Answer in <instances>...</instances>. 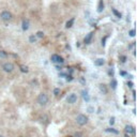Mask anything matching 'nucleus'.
Masks as SVG:
<instances>
[{
    "instance_id": "1",
    "label": "nucleus",
    "mask_w": 137,
    "mask_h": 137,
    "mask_svg": "<svg viewBox=\"0 0 137 137\" xmlns=\"http://www.w3.org/2000/svg\"><path fill=\"white\" fill-rule=\"evenodd\" d=\"M48 101H49V97L45 92H41L38 95V97H36V102H38V104L40 106H46L48 104Z\"/></svg>"
},
{
    "instance_id": "2",
    "label": "nucleus",
    "mask_w": 137,
    "mask_h": 137,
    "mask_svg": "<svg viewBox=\"0 0 137 137\" xmlns=\"http://www.w3.org/2000/svg\"><path fill=\"white\" fill-rule=\"evenodd\" d=\"M75 121H76V123L79 125V126H85L87 123L89 122V118H88V116L84 115V114H79V115L76 117Z\"/></svg>"
},
{
    "instance_id": "3",
    "label": "nucleus",
    "mask_w": 137,
    "mask_h": 137,
    "mask_svg": "<svg viewBox=\"0 0 137 137\" xmlns=\"http://www.w3.org/2000/svg\"><path fill=\"white\" fill-rule=\"evenodd\" d=\"M0 18H1L3 22H10V20L13 18V15H12V13L11 12L4 10V11H2V12L0 13Z\"/></svg>"
},
{
    "instance_id": "4",
    "label": "nucleus",
    "mask_w": 137,
    "mask_h": 137,
    "mask_svg": "<svg viewBox=\"0 0 137 137\" xmlns=\"http://www.w3.org/2000/svg\"><path fill=\"white\" fill-rule=\"evenodd\" d=\"M14 68H15V67H14V64H13L12 62H4L3 64H2V70L4 71L6 73H12L13 71H14Z\"/></svg>"
},
{
    "instance_id": "5",
    "label": "nucleus",
    "mask_w": 137,
    "mask_h": 137,
    "mask_svg": "<svg viewBox=\"0 0 137 137\" xmlns=\"http://www.w3.org/2000/svg\"><path fill=\"white\" fill-rule=\"evenodd\" d=\"M124 133L127 135H134L135 134V126L132 124H126L124 126Z\"/></svg>"
},
{
    "instance_id": "6",
    "label": "nucleus",
    "mask_w": 137,
    "mask_h": 137,
    "mask_svg": "<svg viewBox=\"0 0 137 137\" xmlns=\"http://www.w3.org/2000/svg\"><path fill=\"white\" fill-rule=\"evenodd\" d=\"M77 99H78V97H77L76 93H71V94L68 95L67 102L68 104H75V103L77 102Z\"/></svg>"
},
{
    "instance_id": "7",
    "label": "nucleus",
    "mask_w": 137,
    "mask_h": 137,
    "mask_svg": "<svg viewBox=\"0 0 137 137\" xmlns=\"http://www.w3.org/2000/svg\"><path fill=\"white\" fill-rule=\"evenodd\" d=\"M93 34H94V32L93 31H90L88 34H86L85 39H84V43H85L86 45H89L91 43V41H92V38H93Z\"/></svg>"
},
{
    "instance_id": "8",
    "label": "nucleus",
    "mask_w": 137,
    "mask_h": 137,
    "mask_svg": "<svg viewBox=\"0 0 137 137\" xmlns=\"http://www.w3.org/2000/svg\"><path fill=\"white\" fill-rule=\"evenodd\" d=\"M105 9V3H104V0H100L99 4H97V13H102Z\"/></svg>"
},
{
    "instance_id": "9",
    "label": "nucleus",
    "mask_w": 137,
    "mask_h": 137,
    "mask_svg": "<svg viewBox=\"0 0 137 137\" xmlns=\"http://www.w3.org/2000/svg\"><path fill=\"white\" fill-rule=\"evenodd\" d=\"M29 27H30V23H29L28 19H24L23 20V24H22V29L24 31H27L29 29Z\"/></svg>"
},
{
    "instance_id": "10",
    "label": "nucleus",
    "mask_w": 137,
    "mask_h": 137,
    "mask_svg": "<svg viewBox=\"0 0 137 137\" xmlns=\"http://www.w3.org/2000/svg\"><path fill=\"white\" fill-rule=\"evenodd\" d=\"M99 89H100V91H101V93H103V94H107V92H108V88H107V86L105 85V84H100Z\"/></svg>"
},
{
    "instance_id": "11",
    "label": "nucleus",
    "mask_w": 137,
    "mask_h": 137,
    "mask_svg": "<svg viewBox=\"0 0 137 137\" xmlns=\"http://www.w3.org/2000/svg\"><path fill=\"white\" fill-rule=\"evenodd\" d=\"M104 64H105V60L103 58H97L94 60V65H97V67H103Z\"/></svg>"
},
{
    "instance_id": "12",
    "label": "nucleus",
    "mask_w": 137,
    "mask_h": 137,
    "mask_svg": "<svg viewBox=\"0 0 137 137\" xmlns=\"http://www.w3.org/2000/svg\"><path fill=\"white\" fill-rule=\"evenodd\" d=\"M81 97H83L84 101H86L87 103L90 101V97H89V93H88V91H87V90H83V91H81Z\"/></svg>"
},
{
    "instance_id": "13",
    "label": "nucleus",
    "mask_w": 137,
    "mask_h": 137,
    "mask_svg": "<svg viewBox=\"0 0 137 137\" xmlns=\"http://www.w3.org/2000/svg\"><path fill=\"white\" fill-rule=\"evenodd\" d=\"M74 22H75V18L74 17H72L71 19H68V22H67V24H65V28H72L73 27V25H74Z\"/></svg>"
},
{
    "instance_id": "14",
    "label": "nucleus",
    "mask_w": 137,
    "mask_h": 137,
    "mask_svg": "<svg viewBox=\"0 0 137 137\" xmlns=\"http://www.w3.org/2000/svg\"><path fill=\"white\" fill-rule=\"evenodd\" d=\"M19 71L22 73H28L29 72V68L27 67V65H25V64H20L19 65Z\"/></svg>"
},
{
    "instance_id": "15",
    "label": "nucleus",
    "mask_w": 137,
    "mask_h": 137,
    "mask_svg": "<svg viewBox=\"0 0 137 137\" xmlns=\"http://www.w3.org/2000/svg\"><path fill=\"white\" fill-rule=\"evenodd\" d=\"M117 86H118L117 80H116L115 78H113L110 80V87H111V89H113V90H116V89H117Z\"/></svg>"
},
{
    "instance_id": "16",
    "label": "nucleus",
    "mask_w": 137,
    "mask_h": 137,
    "mask_svg": "<svg viewBox=\"0 0 137 137\" xmlns=\"http://www.w3.org/2000/svg\"><path fill=\"white\" fill-rule=\"evenodd\" d=\"M58 57H59V55H57V54L51 55V61L52 63H57V60H58Z\"/></svg>"
},
{
    "instance_id": "17",
    "label": "nucleus",
    "mask_w": 137,
    "mask_h": 137,
    "mask_svg": "<svg viewBox=\"0 0 137 137\" xmlns=\"http://www.w3.org/2000/svg\"><path fill=\"white\" fill-rule=\"evenodd\" d=\"M111 12H113L114 13V14H115V16L116 17H118V18H121V16H122V15H121V13L119 12V11H117V10H116V9H111Z\"/></svg>"
},
{
    "instance_id": "18",
    "label": "nucleus",
    "mask_w": 137,
    "mask_h": 137,
    "mask_svg": "<svg viewBox=\"0 0 137 137\" xmlns=\"http://www.w3.org/2000/svg\"><path fill=\"white\" fill-rule=\"evenodd\" d=\"M106 132H109V133H113V134H116V135H118L119 134V131H117V130H115L114 127H109V129L106 130Z\"/></svg>"
},
{
    "instance_id": "19",
    "label": "nucleus",
    "mask_w": 137,
    "mask_h": 137,
    "mask_svg": "<svg viewBox=\"0 0 137 137\" xmlns=\"http://www.w3.org/2000/svg\"><path fill=\"white\" fill-rule=\"evenodd\" d=\"M34 35L36 36V39H38V38L39 39H43V38H44V32H43V31H38Z\"/></svg>"
},
{
    "instance_id": "20",
    "label": "nucleus",
    "mask_w": 137,
    "mask_h": 137,
    "mask_svg": "<svg viewBox=\"0 0 137 137\" xmlns=\"http://www.w3.org/2000/svg\"><path fill=\"white\" fill-rule=\"evenodd\" d=\"M29 42L32 43V44H33V43H35V42H36V36L34 35V34H31V35L29 36Z\"/></svg>"
},
{
    "instance_id": "21",
    "label": "nucleus",
    "mask_w": 137,
    "mask_h": 137,
    "mask_svg": "<svg viewBox=\"0 0 137 137\" xmlns=\"http://www.w3.org/2000/svg\"><path fill=\"white\" fill-rule=\"evenodd\" d=\"M60 93H61L60 88H55V89H54V95H55V97H58Z\"/></svg>"
},
{
    "instance_id": "22",
    "label": "nucleus",
    "mask_w": 137,
    "mask_h": 137,
    "mask_svg": "<svg viewBox=\"0 0 137 137\" xmlns=\"http://www.w3.org/2000/svg\"><path fill=\"white\" fill-rule=\"evenodd\" d=\"M8 57V52L6 51H0V58H6Z\"/></svg>"
},
{
    "instance_id": "23",
    "label": "nucleus",
    "mask_w": 137,
    "mask_h": 137,
    "mask_svg": "<svg viewBox=\"0 0 137 137\" xmlns=\"http://www.w3.org/2000/svg\"><path fill=\"white\" fill-rule=\"evenodd\" d=\"M57 63H58V64H63V63H64V59H63L61 56H59L58 60H57Z\"/></svg>"
},
{
    "instance_id": "24",
    "label": "nucleus",
    "mask_w": 137,
    "mask_h": 137,
    "mask_svg": "<svg viewBox=\"0 0 137 137\" xmlns=\"http://www.w3.org/2000/svg\"><path fill=\"white\" fill-rule=\"evenodd\" d=\"M65 79H67L68 83H70V81H72L73 79H74V77H73V75H68V76L65 77Z\"/></svg>"
},
{
    "instance_id": "25",
    "label": "nucleus",
    "mask_w": 137,
    "mask_h": 137,
    "mask_svg": "<svg viewBox=\"0 0 137 137\" xmlns=\"http://www.w3.org/2000/svg\"><path fill=\"white\" fill-rule=\"evenodd\" d=\"M129 35L132 36V38H133V36H135V29H131V30L129 31Z\"/></svg>"
},
{
    "instance_id": "26",
    "label": "nucleus",
    "mask_w": 137,
    "mask_h": 137,
    "mask_svg": "<svg viewBox=\"0 0 137 137\" xmlns=\"http://www.w3.org/2000/svg\"><path fill=\"white\" fill-rule=\"evenodd\" d=\"M107 38H108V36L106 35V36H104V38L102 39V41H101V44H102V46H105V44H106V43H105V42H106Z\"/></svg>"
},
{
    "instance_id": "27",
    "label": "nucleus",
    "mask_w": 137,
    "mask_h": 137,
    "mask_svg": "<svg viewBox=\"0 0 137 137\" xmlns=\"http://www.w3.org/2000/svg\"><path fill=\"white\" fill-rule=\"evenodd\" d=\"M114 124H115V117H111L110 119H109V125H111V126H113Z\"/></svg>"
},
{
    "instance_id": "28",
    "label": "nucleus",
    "mask_w": 137,
    "mask_h": 137,
    "mask_svg": "<svg viewBox=\"0 0 137 137\" xmlns=\"http://www.w3.org/2000/svg\"><path fill=\"white\" fill-rule=\"evenodd\" d=\"M73 137H83V133H81V132H76Z\"/></svg>"
},
{
    "instance_id": "29",
    "label": "nucleus",
    "mask_w": 137,
    "mask_h": 137,
    "mask_svg": "<svg viewBox=\"0 0 137 137\" xmlns=\"http://www.w3.org/2000/svg\"><path fill=\"white\" fill-rule=\"evenodd\" d=\"M67 76H68L67 73H63V72H60V73H59V77H63V78H65Z\"/></svg>"
},
{
    "instance_id": "30",
    "label": "nucleus",
    "mask_w": 137,
    "mask_h": 137,
    "mask_svg": "<svg viewBox=\"0 0 137 137\" xmlns=\"http://www.w3.org/2000/svg\"><path fill=\"white\" fill-rule=\"evenodd\" d=\"M120 60H121V62H122V63H124L125 61H126V57H125V56H121L120 57Z\"/></svg>"
},
{
    "instance_id": "31",
    "label": "nucleus",
    "mask_w": 137,
    "mask_h": 137,
    "mask_svg": "<svg viewBox=\"0 0 137 137\" xmlns=\"http://www.w3.org/2000/svg\"><path fill=\"white\" fill-rule=\"evenodd\" d=\"M79 80H80V83L83 84V85H85V84H86V80H85V78H84V77H80V79H79Z\"/></svg>"
},
{
    "instance_id": "32",
    "label": "nucleus",
    "mask_w": 137,
    "mask_h": 137,
    "mask_svg": "<svg viewBox=\"0 0 137 137\" xmlns=\"http://www.w3.org/2000/svg\"><path fill=\"white\" fill-rule=\"evenodd\" d=\"M120 74L122 75V76H127V73H126V72H124V71H121Z\"/></svg>"
},
{
    "instance_id": "33",
    "label": "nucleus",
    "mask_w": 137,
    "mask_h": 137,
    "mask_svg": "<svg viewBox=\"0 0 137 137\" xmlns=\"http://www.w3.org/2000/svg\"><path fill=\"white\" fill-rule=\"evenodd\" d=\"M88 111H89V113H93V111H94V108H93V107H89Z\"/></svg>"
},
{
    "instance_id": "34",
    "label": "nucleus",
    "mask_w": 137,
    "mask_h": 137,
    "mask_svg": "<svg viewBox=\"0 0 137 137\" xmlns=\"http://www.w3.org/2000/svg\"><path fill=\"white\" fill-rule=\"evenodd\" d=\"M127 86H129L130 88H132V87H133V83H132V81H127Z\"/></svg>"
},
{
    "instance_id": "35",
    "label": "nucleus",
    "mask_w": 137,
    "mask_h": 137,
    "mask_svg": "<svg viewBox=\"0 0 137 137\" xmlns=\"http://www.w3.org/2000/svg\"><path fill=\"white\" fill-rule=\"evenodd\" d=\"M56 70H58V71H61L62 68H61L60 65H58V64H56Z\"/></svg>"
},
{
    "instance_id": "36",
    "label": "nucleus",
    "mask_w": 137,
    "mask_h": 137,
    "mask_svg": "<svg viewBox=\"0 0 137 137\" xmlns=\"http://www.w3.org/2000/svg\"><path fill=\"white\" fill-rule=\"evenodd\" d=\"M124 137H132L131 135H127V134H124Z\"/></svg>"
},
{
    "instance_id": "37",
    "label": "nucleus",
    "mask_w": 137,
    "mask_h": 137,
    "mask_svg": "<svg viewBox=\"0 0 137 137\" xmlns=\"http://www.w3.org/2000/svg\"><path fill=\"white\" fill-rule=\"evenodd\" d=\"M0 137H4V136H3V135H1V134H0Z\"/></svg>"
}]
</instances>
